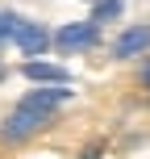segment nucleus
Here are the masks:
<instances>
[{
    "label": "nucleus",
    "instance_id": "9",
    "mask_svg": "<svg viewBox=\"0 0 150 159\" xmlns=\"http://www.w3.org/2000/svg\"><path fill=\"white\" fill-rule=\"evenodd\" d=\"M138 75H142V88L150 92V59H142V71H138Z\"/></svg>",
    "mask_w": 150,
    "mask_h": 159
},
{
    "label": "nucleus",
    "instance_id": "5",
    "mask_svg": "<svg viewBox=\"0 0 150 159\" xmlns=\"http://www.w3.org/2000/svg\"><path fill=\"white\" fill-rule=\"evenodd\" d=\"M21 75L25 80H33V84H67V67H58V63H42V59H25V67H21Z\"/></svg>",
    "mask_w": 150,
    "mask_h": 159
},
{
    "label": "nucleus",
    "instance_id": "10",
    "mask_svg": "<svg viewBox=\"0 0 150 159\" xmlns=\"http://www.w3.org/2000/svg\"><path fill=\"white\" fill-rule=\"evenodd\" d=\"M84 159H100V151H88V155H84Z\"/></svg>",
    "mask_w": 150,
    "mask_h": 159
},
{
    "label": "nucleus",
    "instance_id": "8",
    "mask_svg": "<svg viewBox=\"0 0 150 159\" xmlns=\"http://www.w3.org/2000/svg\"><path fill=\"white\" fill-rule=\"evenodd\" d=\"M17 30H21V17L8 13V8H0V42H13Z\"/></svg>",
    "mask_w": 150,
    "mask_h": 159
},
{
    "label": "nucleus",
    "instance_id": "4",
    "mask_svg": "<svg viewBox=\"0 0 150 159\" xmlns=\"http://www.w3.org/2000/svg\"><path fill=\"white\" fill-rule=\"evenodd\" d=\"M150 50V25H129L117 42H113V59H134Z\"/></svg>",
    "mask_w": 150,
    "mask_h": 159
},
{
    "label": "nucleus",
    "instance_id": "7",
    "mask_svg": "<svg viewBox=\"0 0 150 159\" xmlns=\"http://www.w3.org/2000/svg\"><path fill=\"white\" fill-rule=\"evenodd\" d=\"M121 8H125V0H96V8H92V21H96V25H104V21H117V17H121Z\"/></svg>",
    "mask_w": 150,
    "mask_h": 159
},
{
    "label": "nucleus",
    "instance_id": "3",
    "mask_svg": "<svg viewBox=\"0 0 150 159\" xmlns=\"http://www.w3.org/2000/svg\"><path fill=\"white\" fill-rule=\"evenodd\" d=\"M17 46H21V55H29V59H38V55H46V46L54 38L46 34V25H38V21H21V30H17Z\"/></svg>",
    "mask_w": 150,
    "mask_h": 159
},
{
    "label": "nucleus",
    "instance_id": "2",
    "mask_svg": "<svg viewBox=\"0 0 150 159\" xmlns=\"http://www.w3.org/2000/svg\"><path fill=\"white\" fill-rule=\"evenodd\" d=\"M96 42H100V25H96V21H75V25H63V30L54 34V46L63 50V55L92 50Z\"/></svg>",
    "mask_w": 150,
    "mask_h": 159
},
{
    "label": "nucleus",
    "instance_id": "6",
    "mask_svg": "<svg viewBox=\"0 0 150 159\" xmlns=\"http://www.w3.org/2000/svg\"><path fill=\"white\" fill-rule=\"evenodd\" d=\"M21 101L25 105H38V109H58V105L71 101V88H63V84H54V88H29Z\"/></svg>",
    "mask_w": 150,
    "mask_h": 159
},
{
    "label": "nucleus",
    "instance_id": "1",
    "mask_svg": "<svg viewBox=\"0 0 150 159\" xmlns=\"http://www.w3.org/2000/svg\"><path fill=\"white\" fill-rule=\"evenodd\" d=\"M54 117V109H38V105H25V101H17V109L4 117V126H0V138L4 143H25L29 134H38L46 121Z\"/></svg>",
    "mask_w": 150,
    "mask_h": 159
},
{
    "label": "nucleus",
    "instance_id": "11",
    "mask_svg": "<svg viewBox=\"0 0 150 159\" xmlns=\"http://www.w3.org/2000/svg\"><path fill=\"white\" fill-rule=\"evenodd\" d=\"M92 4H96V0H92Z\"/></svg>",
    "mask_w": 150,
    "mask_h": 159
}]
</instances>
